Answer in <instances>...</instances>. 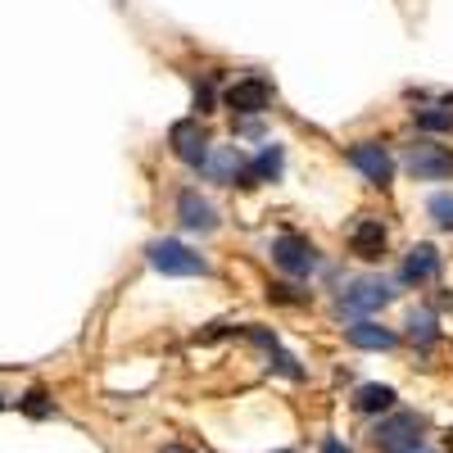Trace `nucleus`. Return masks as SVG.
<instances>
[{"mask_svg":"<svg viewBox=\"0 0 453 453\" xmlns=\"http://www.w3.org/2000/svg\"><path fill=\"white\" fill-rule=\"evenodd\" d=\"M349 245H354V254H358V258H381V254H386V226L376 222V218H363V222H354Z\"/></svg>","mask_w":453,"mask_h":453,"instance_id":"11","label":"nucleus"},{"mask_svg":"<svg viewBox=\"0 0 453 453\" xmlns=\"http://www.w3.org/2000/svg\"><path fill=\"white\" fill-rule=\"evenodd\" d=\"M19 403H23V412H27V418H50V412H55V403L46 399V390H42V386H32V390H27Z\"/></svg>","mask_w":453,"mask_h":453,"instance_id":"18","label":"nucleus"},{"mask_svg":"<svg viewBox=\"0 0 453 453\" xmlns=\"http://www.w3.org/2000/svg\"><path fill=\"white\" fill-rule=\"evenodd\" d=\"M354 408H358V412H390V408H395V390H390V386H358Z\"/></svg>","mask_w":453,"mask_h":453,"instance_id":"15","label":"nucleus"},{"mask_svg":"<svg viewBox=\"0 0 453 453\" xmlns=\"http://www.w3.org/2000/svg\"><path fill=\"white\" fill-rule=\"evenodd\" d=\"M408 173L422 177V181H440V177H453V155L440 145H412L408 150Z\"/></svg>","mask_w":453,"mask_h":453,"instance_id":"8","label":"nucleus"},{"mask_svg":"<svg viewBox=\"0 0 453 453\" xmlns=\"http://www.w3.org/2000/svg\"><path fill=\"white\" fill-rule=\"evenodd\" d=\"M164 453H191V449H186V444H168Z\"/></svg>","mask_w":453,"mask_h":453,"instance_id":"23","label":"nucleus"},{"mask_svg":"<svg viewBox=\"0 0 453 453\" xmlns=\"http://www.w3.org/2000/svg\"><path fill=\"white\" fill-rule=\"evenodd\" d=\"M435 277H440V254H435V245H412L408 258H403V268H399V281L422 286V281H435Z\"/></svg>","mask_w":453,"mask_h":453,"instance_id":"10","label":"nucleus"},{"mask_svg":"<svg viewBox=\"0 0 453 453\" xmlns=\"http://www.w3.org/2000/svg\"><path fill=\"white\" fill-rule=\"evenodd\" d=\"M345 335H349L354 349H395L399 345V335L390 326H376V322H354Z\"/></svg>","mask_w":453,"mask_h":453,"instance_id":"13","label":"nucleus"},{"mask_svg":"<svg viewBox=\"0 0 453 453\" xmlns=\"http://www.w3.org/2000/svg\"><path fill=\"white\" fill-rule=\"evenodd\" d=\"M177 218H181L186 232H213L218 226V213H213V204L200 191H181L177 196Z\"/></svg>","mask_w":453,"mask_h":453,"instance_id":"9","label":"nucleus"},{"mask_svg":"<svg viewBox=\"0 0 453 453\" xmlns=\"http://www.w3.org/2000/svg\"><path fill=\"white\" fill-rule=\"evenodd\" d=\"M145 258H150V268L164 273V277H204V273H209V263H204L191 245L168 241V236H164V241H150Z\"/></svg>","mask_w":453,"mask_h":453,"instance_id":"1","label":"nucleus"},{"mask_svg":"<svg viewBox=\"0 0 453 453\" xmlns=\"http://www.w3.org/2000/svg\"><path fill=\"white\" fill-rule=\"evenodd\" d=\"M286 453H290V449H286Z\"/></svg>","mask_w":453,"mask_h":453,"instance_id":"26","label":"nucleus"},{"mask_svg":"<svg viewBox=\"0 0 453 453\" xmlns=\"http://www.w3.org/2000/svg\"><path fill=\"white\" fill-rule=\"evenodd\" d=\"M273 367H277L281 376H290V381H299V376H304V367H299L286 349H273Z\"/></svg>","mask_w":453,"mask_h":453,"instance_id":"20","label":"nucleus"},{"mask_svg":"<svg viewBox=\"0 0 453 453\" xmlns=\"http://www.w3.org/2000/svg\"><path fill=\"white\" fill-rule=\"evenodd\" d=\"M418 127L422 132H449L453 127V109H418Z\"/></svg>","mask_w":453,"mask_h":453,"instance_id":"17","label":"nucleus"},{"mask_svg":"<svg viewBox=\"0 0 453 453\" xmlns=\"http://www.w3.org/2000/svg\"><path fill=\"white\" fill-rule=\"evenodd\" d=\"M209 168H213V181H222V186H236L241 177H245V155L236 145H222L218 155H209Z\"/></svg>","mask_w":453,"mask_h":453,"instance_id":"14","label":"nucleus"},{"mask_svg":"<svg viewBox=\"0 0 453 453\" xmlns=\"http://www.w3.org/2000/svg\"><path fill=\"white\" fill-rule=\"evenodd\" d=\"M435 335H440V326H435V318L426 309L408 318V340H412V345H435Z\"/></svg>","mask_w":453,"mask_h":453,"instance_id":"16","label":"nucleus"},{"mask_svg":"<svg viewBox=\"0 0 453 453\" xmlns=\"http://www.w3.org/2000/svg\"><path fill=\"white\" fill-rule=\"evenodd\" d=\"M268 104H273V82L258 78V73L226 87V109H236V113H263Z\"/></svg>","mask_w":453,"mask_h":453,"instance_id":"7","label":"nucleus"},{"mask_svg":"<svg viewBox=\"0 0 453 453\" xmlns=\"http://www.w3.org/2000/svg\"><path fill=\"white\" fill-rule=\"evenodd\" d=\"M372 444L381 453H412L422 449V418L418 412H386L372 431Z\"/></svg>","mask_w":453,"mask_h":453,"instance_id":"2","label":"nucleus"},{"mask_svg":"<svg viewBox=\"0 0 453 453\" xmlns=\"http://www.w3.org/2000/svg\"><path fill=\"white\" fill-rule=\"evenodd\" d=\"M349 164H354L372 186H390V177H395L390 150H386V145H376V141H358V145H349Z\"/></svg>","mask_w":453,"mask_h":453,"instance_id":"6","label":"nucleus"},{"mask_svg":"<svg viewBox=\"0 0 453 453\" xmlns=\"http://www.w3.org/2000/svg\"><path fill=\"white\" fill-rule=\"evenodd\" d=\"M196 109H200V113L213 109V78H204V82L196 87Z\"/></svg>","mask_w":453,"mask_h":453,"instance_id":"21","label":"nucleus"},{"mask_svg":"<svg viewBox=\"0 0 453 453\" xmlns=\"http://www.w3.org/2000/svg\"><path fill=\"white\" fill-rule=\"evenodd\" d=\"M412 453H431V449H412Z\"/></svg>","mask_w":453,"mask_h":453,"instance_id":"24","label":"nucleus"},{"mask_svg":"<svg viewBox=\"0 0 453 453\" xmlns=\"http://www.w3.org/2000/svg\"><path fill=\"white\" fill-rule=\"evenodd\" d=\"M0 408H5V399H0Z\"/></svg>","mask_w":453,"mask_h":453,"instance_id":"25","label":"nucleus"},{"mask_svg":"<svg viewBox=\"0 0 453 453\" xmlns=\"http://www.w3.org/2000/svg\"><path fill=\"white\" fill-rule=\"evenodd\" d=\"M281 145H263L258 155L245 164V177H241V186H254V181H277L281 177Z\"/></svg>","mask_w":453,"mask_h":453,"instance_id":"12","label":"nucleus"},{"mask_svg":"<svg viewBox=\"0 0 453 453\" xmlns=\"http://www.w3.org/2000/svg\"><path fill=\"white\" fill-rule=\"evenodd\" d=\"M168 141H173V155L181 159V164H191V168H204L209 164V132L200 127V119H181V123H173V132H168Z\"/></svg>","mask_w":453,"mask_h":453,"instance_id":"4","label":"nucleus"},{"mask_svg":"<svg viewBox=\"0 0 453 453\" xmlns=\"http://www.w3.org/2000/svg\"><path fill=\"white\" fill-rule=\"evenodd\" d=\"M426 213L440 222V226H449L453 232V196L449 191H440V196H431V204H426Z\"/></svg>","mask_w":453,"mask_h":453,"instance_id":"19","label":"nucleus"},{"mask_svg":"<svg viewBox=\"0 0 453 453\" xmlns=\"http://www.w3.org/2000/svg\"><path fill=\"white\" fill-rule=\"evenodd\" d=\"M386 304H390V286L381 277H363V281H354L345 295H340V313H349V318L376 313V309H386Z\"/></svg>","mask_w":453,"mask_h":453,"instance_id":"5","label":"nucleus"},{"mask_svg":"<svg viewBox=\"0 0 453 453\" xmlns=\"http://www.w3.org/2000/svg\"><path fill=\"white\" fill-rule=\"evenodd\" d=\"M273 263L290 277H309V273H318V250H313V241L286 232V236L273 241Z\"/></svg>","mask_w":453,"mask_h":453,"instance_id":"3","label":"nucleus"},{"mask_svg":"<svg viewBox=\"0 0 453 453\" xmlns=\"http://www.w3.org/2000/svg\"><path fill=\"white\" fill-rule=\"evenodd\" d=\"M322 453H354V449H349V444H340L335 435H326V440H322Z\"/></svg>","mask_w":453,"mask_h":453,"instance_id":"22","label":"nucleus"}]
</instances>
